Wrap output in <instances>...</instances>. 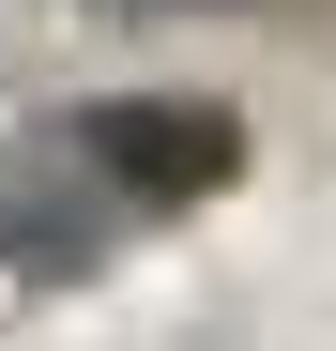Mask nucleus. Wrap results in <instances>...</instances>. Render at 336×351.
Segmentation results:
<instances>
[{"mask_svg":"<svg viewBox=\"0 0 336 351\" xmlns=\"http://www.w3.org/2000/svg\"><path fill=\"white\" fill-rule=\"evenodd\" d=\"M107 16H199V0H107Z\"/></svg>","mask_w":336,"mask_h":351,"instance_id":"obj_3","label":"nucleus"},{"mask_svg":"<svg viewBox=\"0 0 336 351\" xmlns=\"http://www.w3.org/2000/svg\"><path fill=\"white\" fill-rule=\"evenodd\" d=\"M123 184H107V168H92V138H77V107H62V123H31L16 153H0V245H16V275L31 290H62V275H92L107 245H123Z\"/></svg>","mask_w":336,"mask_h":351,"instance_id":"obj_1","label":"nucleus"},{"mask_svg":"<svg viewBox=\"0 0 336 351\" xmlns=\"http://www.w3.org/2000/svg\"><path fill=\"white\" fill-rule=\"evenodd\" d=\"M77 138H92V168L138 214H184V199H214L245 168V123L214 92H107V107H77Z\"/></svg>","mask_w":336,"mask_h":351,"instance_id":"obj_2","label":"nucleus"}]
</instances>
